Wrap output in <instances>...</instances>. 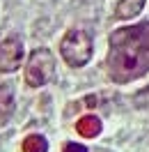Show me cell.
Segmentation results:
<instances>
[{
    "label": "cell",
    "instance_id": "6da1fadb",
    "mask_svg": "<svg viewBox=\"0 0 149 152\" xmlns=\"http://www.w3.org/2000/svg\"><path fill=\"white\" fill-rule=\"evenodd\" d=\"M149 72V23L119 28L110 35L108 74L117 83L140 78Z\"/></svg>",
    "mask_w": 149,
    "mask_h": 152
},
{
    "label": "cell",
    "instance_id": "7a4b0ae2",
    "mask_svg": "<svg viewBox=\"0 0 149 152\" xmlns=\"http://www.w3.org/2000/svg\"><path fill=\"white\" fill-rule=\"evenodd\" d=\"M92 35L90 32H85L80 28H74L69 30L62 39V44H60V53L64 58V62L69 67H83L90 62V58H92Z\"/></svg>",
    "mask_w": 149,
    "mask_h": 152
},
{
    "label": "cell",
    "instance_id": "3957f363",
    "mask_svg": "<svg viewBox=\"0 0 149 152\" xmlns=\"http://www.w3.org/2000/svg\"><path fill=\"white\" fill-rule=\"evenodd\" d=\"M55 72V58L48 48H37L32 51V56L25 67V83L32 88H41L51 81V76Z\"/></svg>",
    "mask_w": 149,
    "mask_h": 152
},
{
    "label": "cell",
    "instance_id": "277c9868",
    "mask_svg": "<svg viewBox=\"0 0 149 152\" xmlns=\"http://www.w3.org/2000/svg\"><path fill=\"white\" fill-rule=\"evenodd\" d=\"M23 60V42L19 37H7L0 42V72L2 74H12L21 67Z\"/></svg>",
    "mask_w": 149,
    "mask_h": 152
},
{
    "label": "cell",
    "instance_id": "5b68a950",
    "mask_svg": "<svg viewBox=\"0 0 149 152\" xmlns=\"http://www.w3.org/2000/svg\"><path fill=\"white\" fill-rule=\"evenodd\" d=\"M145 2H147V0H119V2H117V7H115V16L122 19V21L135 19L140 12H142Z\"/></svg>",
    "mask_w": 149,
    "mask_h": 152
},
{
    "label": "cell",
    "instance_id": "8992f818",
    "mask_svg": "<svg viewBox=\"0 0 149 152\" xmlns=\"http://www.w3.org/2000/svg\"><path fill=\"white\" fill-rule=\"evenodd\" d=\"M14 113V92L9 86H0V127Z\"/></svg>",
    "mask_w": 149,
    "mask_h": 152
},
{
    "label": "cell",
    "instance_id": "52a82bcc",
    "mask_svg": "<svg viewBox=\"0 0 149 152\" xmlns=\"http://www.w3.org/2000/svg\"><path fill=\"white\" fill-rule=\"evenodd\" d=\"M76 129H78V134L85 136V138H94V136L101 134V120H99L96 115H85V118H80V120L76 122Z\"/></svg>",
    "mask_w": 149,
    "mask_h": 152
},
{
    "label": "cell",
    "instance_id": "ba28073f",
    "mask_svg": "<svg viewBox=\"0 0 149 152\" xmlns=\"http://www.w3.org/2000/svg\"><path fill=\"white\" fill-rule=\"evenodd\" d=\"M23 152H48V141L39 134H32L23 141Z\"/></svg>",
    "mask_w": 149,
    "mask_h": 152
},
{
    "label": "cell",
    "instance_id": "9c48e42d",
    "mask_svg": "<svg viewBox=\"0 0 149 152\" xmlns=\"http://www.w3.org/2000/svg\"><path fill=\"white\" fill-rule=\"evenodd\" d=\"M133 104L138 106V108H145V106H149V86L142 88L140 92H135L133 95Z\"/></svg>",
    "mask_w": 149,
    "mask_h": 152
},
{
    "label": "cell",
    "instance_id": "30bf717a",
    "mask_svg": "<svg viewBox=\"0 0 149 152\" xmlns=\"http://www.w3.org/2000/svg\"><path fill=\"white\" fill-rule=\"evenodd\" d=\"M64 152H87V148L80 145V143H67V145H64Z\"/></svg>",
    "mask_w": 149,
    "mask_h": 152
},
{
    "label": "cell",
    "instance_id": "8fae6325",
    "mask_svg": "<svg viewBox=\"0 0 149 152\" xmlns=\"http://www.w3.org/2000/svg\"><path fill=\"white\" fill-rule=\"evenodd\" d=\"M85 104H87V106H96V104H99V99H96L94 95H90L87 99H85Z\"/></svg>",
    "mask_w": 149,
    "mask_h": 152
}]
</instances>
